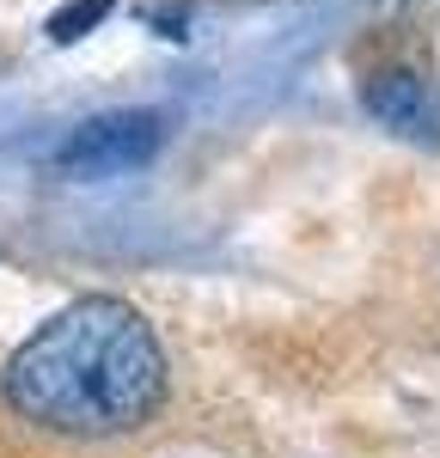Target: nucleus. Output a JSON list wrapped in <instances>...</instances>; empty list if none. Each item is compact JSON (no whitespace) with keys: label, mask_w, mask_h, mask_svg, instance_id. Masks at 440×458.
<instances>
[{"label":"nucleus","mask_w":440,"mask_h":458,"mask_svg":"<svg viewBox=\"0 0 440 458\" xmlns=\"http://www.w3.org/2000/svg\"><path fill=\"white\" fill-rule=\"evenodd\" d=\"M6 397L55 434H129L165 403V349L135 306L92 293L13 354Z\"/></svg>","instance_id":"1"},{"label":"nucleus","mask_w":440,"mask_h":458,"mask_svg":"<svg viewBox=\"0 0 440 458\" xmlns=\"http://www.w3.org/2000/svg\"><path fill=\"white\" fill-rule=\"evenodd\" d=\"M165 141V116L153 110H110V116H92L80 123L62 153H55V172L62 177H123L147 165Z\"/></svg>","instance_id":"2"},{"label":"nucleus","mask_w":440,"mask_h":458,"mask_svg":"<svg viewBox=\"0 0 440 458\" xmlns=\"http://www.w3.org/2000/svg\"><path fill=\"white\" fill-rule=\"evenodd\" d=\"M367 110H373L392 135L440 147V98L416 73H379V80H367Z\"/></svg>","instance_id":"3"},{"label":"nucleus","mask_w":440,"mask_h":458,"mask_svg":"<svg viewBox=\"0 0 440 458\" xmlns=\"http://www.w3.org/2000/svg\"><path fill=\"white\" fill-rule=\"evenodd\" d=\"M110 6L116 0H68V6H55L49 13V43H80L86 31H98L110 19Z\"/></svg>","instance_id":"4"}]
</instances>
